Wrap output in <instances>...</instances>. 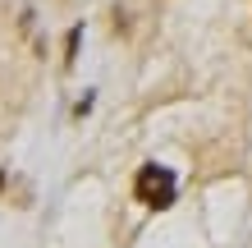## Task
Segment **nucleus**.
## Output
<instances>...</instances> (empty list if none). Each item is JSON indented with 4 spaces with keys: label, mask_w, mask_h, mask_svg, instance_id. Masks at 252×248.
I'll list each match as a JSON object with an SVG mask.
<instances>
[{
    "label": "nucleus",
    "mask_w": 252,
    "mask_h": 248,
    "mask_svg": "<svg viewBox=\"0 0 252 248\" xmlns=\"http://www.w3.org/2000/svg\"><path fill=\"white\" fill-rule=\"evenodd\" d=\"M133 193H138L142 207L165 212L170 202H174V170H165V166H142L138 179H133Z\"/></svg>",
    "instance_id": "f257e3e1"
}]
</instances>
